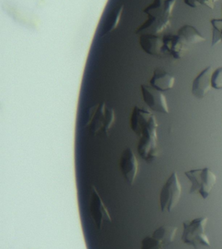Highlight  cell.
<instances>
[{
  "instance_id": "obj_1",
  "label": "cell",
  "mask_w": 222,
  "mask_h": 249,
  "mask_svg": "<svg viewBox=\"0 0 222 249\" xmlns=\"http://www.w3.org/2000/svg\"><path fill=\"white\" fill-rule=\"evenodd\" d=\"M115 121L114 109L103 101L87 109L84 127L93 136H108Z\"/></svg>"
},
{
  "instance_id": "obj_2",
  "label": "cell",
  "mask_w": 222,
  "mask_h": 249,
  "mask_svg": "<svg viewBox=\"0 0 222 249\" xmlns=\"http://www.w3.org/2000/svg\"><path fill=\"white\" fill-rule=\"evenodd\" d=\"M176 0H166L163 4L161 0H155L148 8L145 9V13L148 14V19L141 26L139 31L146 29H152L154 34L162 33L168 29L170 25V18L175 5Z\"/></svg>"
},
{
  "instance_id": "obj_3",
  "label": "cell",
  "mask_w": 222,
  "mask_h": 249,
  "mask_svg": "<svg viewBox=\"0 0 222 249\" xmlns=\"http://www.w3.org/2000/svg\"><path fill=\"white\" fill-rule=\"evenodd\" d=\"M207 222L208 218L206 216L183 221L181 241L194 249H201L202 247L210 248L211 243L206 232Z\"/></svg>"
},
{
  "instance_id": "obj_4",
  "label": "cell",
  "mask_w": 222,
  "mask_h": 249,
  "mask_svg": "<svg viewBox=\"0 0 222 249\" xmlns=\"http://www.w3.org/2000/svg\"><path fill=\"white\" fill-rule=\"evenodd\" d=\"M187 178L191 183L190 194H197L202 199H207L217 183V176L208 167L185 172Z\"/></svg>"
},
{
  "instance_id": "obj_5",
  "label": "cell",
  "mask_w": 222,
  "mask_h": 249,
  "mask_svg": "<svg viewBox=\"0 0 222 249\" xmlns=\"http://www.w3.org/2000/svg\"><path fill=\"white\" fill-rule=\"evenodd\" d=\"M158 123L155 121L141 130L137 136L140 138L137 146L138 154L141 158L148 163L155 161L160 155L157 138Z\"/></svg>"
},
{
  "instance_id": "obj_6",
  "label": "cell",
  "mask_w": 222,
  "mask_h": 249,
  "mask_svg": "<svg viewBox=\"0 0 222 249\" xmlns=\"http://www.w3.org/2000/svg\"><path fill=\"white\" fill-rule=\"evenodd\" d=\"M181 184L176 172L174 171L161 187L159 207L162 213H171L176 208L181 197Z\"/></svg>"
},
{
  "instance_id": "obj_7",
  "label": "cell",
  "mask_w": 222,
  "mask_h": 249,
  "mask_svg": "<svg viewBox=\"0 0 222 249\" xmlns=\"http://www.w3.org/2000/svg\"><path fill=\"white\" fill-rule=\"evenodd\" d=\"M90 213L95 228L102 230L104 225L112 221L106 205L103 202L98 190L95 186H91L90 196Z\"/></svg>"
},
{
  "instance_id": "obj_8",
  "label": "cell",
  "mask_w": 222,
  "mask_h": 249,
  "mask_svg": "<svg viewBox=\"0 0 222 249\" xmlns=\"http://www.w3.org/2000/svg\"><path fill=\"white\" fill-rule=\"evenodd\" d=\"M141 91L144 103L148 106L151 111L162 114L169 113L168 100L162 91L157 90L156 88L148 85H142Z\"/></svg>"
},
{
  "instance_id": "obj_9",
  "label": "cell",
  "mask_w": 222,
  "mask_h": 249,
  "mask_svg": "<svg viewBox=\"0 0 222 249\" xmlns=\"http://www.w3.org/2000/svg\"><path fill=\"white\" fill-rule=\"evenodd\" d=\"M119 166L124 180L129 186H132L136 181L137 177L139 170V162L131 148L127 147L124 150L120 158Z\"/></svg>"
},
{
  "instance_id": "obj_10",
  "label": "cell",
  "mask_w": 222,
  "mask_h": 249,
  "mask_svg": "<svg viewBox=\"0 0 222 249\" xmlns=\"http://www.w3.org/2000/svg\"><path fill=\"white\" fill-rule=\"evenodd\" d=\"M214 72V68L212 66L203 69L196 78L193 79L192 84V94L196 99H204L208 92L213 88L212 87V75Z\"/></svg>"
},
{
  "instance_id": "obj_11",
  "label": "cell",
  "mask_w": 222,
  "mask_h": 249,
  "mask_svg": "<svg viewBox=\"0 0 222 249\" xmlns=\"http://www.w3.org/2000/svg\"><path fill=\"white\" fill-rule=\"evenodd\" d=\"M163 40V53H168L174 59L182 58L189 51V46L176 35H166L162 38Z\"/></svg>"
},
{
  "instance_id": "obj_12",
  "label": "cell",
  "mask_w": 222,
  "mask_h": 249,
  "mask_svg": "<svg viewBox=\"0 0 222 249\" xmlns=\"http://www.w3.org/2000/svg\"><path fill=\"white\" fill-rule=\"evenodd\" d=\"M149 83L152 88H156L159 91H169L174 86L175 78L163 69L157 68L153 72Z\"/></svg>"
},
{
  "instance_id": "obj_13",
  "label": "cell",
  "mask_w": 222,
  "mask_h": 249,
  "mask_svg": "<svg viewBox=\"0 0 222 249\" xmlns=\"http://www.w3.org/2000/svg\"><path fill=\"white\" fill-rule=\"evenodd\" d=\"M141 47L144 53L151 56L160 57L163 53V40L156 34H148L142 35L140 37Z\"/></svg>"
},
{
  "instance_id": "obj_14",
  "label": "cell",
  "mask_w": 222,
  "mask_h": 249,
  "mask_svg": "<svg viewBox=\"0 0 222 249\" xmlns=\"http://www.w3.org/2000/svg\"><path fill=\"white\" fill-rule=\"evenodd\" d=\"M177 34L189 46L196 45L206 40V38L193 25H185L181 26Z\"/></svg>"
},
{
  "instance_id": "obj_15",
  "label": "cell",
  "mask_w": 222,
  "mask_h": 249,
  "mask_svg": "<svg viewBox=\"0 0 222 249\" xmlns=\"http://www.w3.org/2000/svg\"><path fill=\"white\" fill-rule=\"evenodd\" d=\"M177 231H178V228L175 226L163 225V226H160L159 228H157L152 232V235L160 239V241L164 243L165 246L168 247V246L171 245L174 241Z\"/></svg>"
},
{
  "instance_id": "obj_16",
  "label": "cell",
  "mask_w": 222,
  "mask_h": 249,
  "mask_svg": "<svg viewBox=\"0 0 222 249\" xmlns=\"http://www.w3.org/2000/svg\"><path fill=\"white\" fill-rule=\"evenodd\" d=\"M124 4H122V5L118 6L117 8L115 9V11L113 12L112 15H111V19L109 21L108 25H106L105 28L103 29L102 36H106V35L111 33L112 31H114V30L117 27V25L119 24L121 17H122L123 12H124Z\"/></svg>"
},
{
  "instance_id": "obj_17",
  "label": "cell",
  "mask_w": 222,
  "mask_h": 249,
  "mask_svg": "<svg viewBox=\"0 0 222 249\" xmlns=\"http://www.w3.org/2000/svg\"><path fill=\"white\" fill-rule=\"evenodd\" d=\"M213 29L212 46H217L222 43V18H214L210 21Z\"/></svg>"
},
{
  "instance_id": "obj_18",
  "label": "cell",
  "mask_w": 222,
  "mask_h": 249,
  "mask_svg": "<svg viewBox=\"0 0 222 249\" xmlns=\"http://www.w3.org/2000/svg\"><path fill=\"white\" fill-rule=\"evenodd\" d=\"M164 243L157 237L151 235L144 237L141 242V249H164Z\"/></svg>"
},
{
  "instance_id": "obj_19",
  "label": "cell",
  "mask_w": 222,
  "mask_h": 249,
  "mask_svg": "<svg viewBox=\"0 0 222 249\" xmlns=\"http://www.w3.org/2000/svg\"><path fill=\"white\" fill-rule=\"evenodd\" d=\"M218 1L221 0H184V3L191 8H198L202 5H205L210 10H214L215 4Z\"/></svg>"
},
{
  "instance_id": "obj_20",
  "label": "cell",
  "mask_w": 222,
  "mask_h": 249,
  "mask_svg": "<svg viewBox=\"0 0 222 249\" xmlns=\"http://www.w3.org/2000/svg\"><path fill=\"white\" fill-rule=\"evenodd\" d=\"M212 87L215 90H222V67L214 70L212 75Z\"/></svg>"
}]
</instances>
